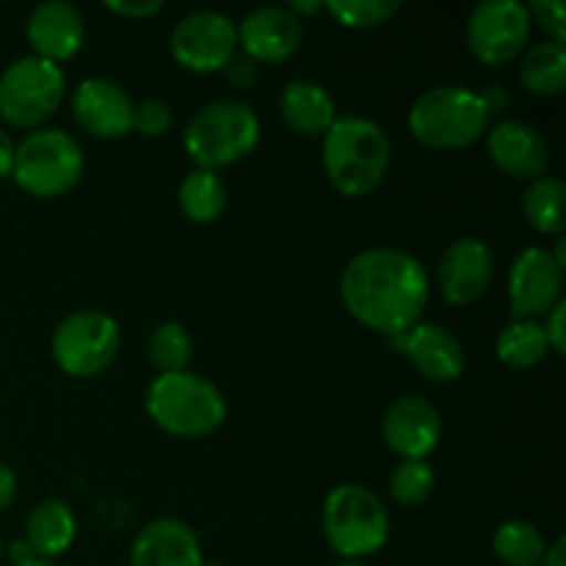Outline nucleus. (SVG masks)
Masks as SVG:
<instances>
[{
	"instance_id": "5701e85b",
	"label": "nucleus",
	"mask_w": 566,
	"mask_h": 566,
	"mask_svg": "<svg viewBox=\"0 0 566 566\" xmlns=\"http://www.w3.org/2000/svg\"><path fill=\"white\" fill-rule=\"evenodd\" d=\"M520 83L536 97H556L566 86V48L558 42H542L525 50L520 61Z\"/></svg>"
},
{
	"instance_id": "473e14b6",
	"label": "nucleus",
	"mask_w": 566,
	"mask_h": 566,
	"mask_svg": "<svg viewBox=\"0 0 566 566\" xmlns=\"http://www.w3.org/2000/svg\"><path fill=\"white\" fill-rule=\"evenodd\" d=\"M545 337L547 343H551V348L556 354H564L566 352V304L558 302L556 307L551 310V313L545 315Z\"/></svg>"
},
{
	"instance_id": "b1692460",
	"label": "nucleus",
	"mask_w": 566,
	"mask_h": 566,
	"mask_svg": "<svg viewBox=\"0 0 566 566\" xmlns=\"http://www.w3.org/2000/svg\"><path fill=\"white\" fill-rule=\"evenodd\" d=\"M523 213L542 235H564L566 230V186L556 177H539L523 197Z\"/></svg>"
},
{
	"instance_id": "412c9836",
	"label": "nucleus",
	"mask_w": 566,
	"mask_h": 566,
	"mask_svg": "<svg viewBox=\"0 0 566 566\" xmlns=\"http://www.w3.org/2000/svg\"><path fill=\"white\" fill-rule=\"evenodd\" d=\"M280 114L285 125L302 136H326L337 122L335 99L313 81L287 83L280 97Z\"/></svg>"
},
{
	"instance_id": "c756f323",
	"label": "nucleus",
	"mask_w": 566,
	"mask_h": 566,
	"mask_svg": "<svg viewBox=\"0 0 566 566\" xmlns=\"http://www.w3.org/2000/svg\"><path fill=\"white\" fill-rule=\"evenodd\" d=\"M434 470L426 459H401L390 473V492L403 506H418L434 492Z\"/></svg>"
},
{
	"instance_id": "79ce46f5",
	"label": "nucleus",
	"mask_w": 566,
	"mask_h": 566,
	"mask_svg": "<svg viewBox=\"0 0 566 566\" xmlns=\"http://www.w3.org/2000/svg\"><path fill=\"white\" fill-rule=\"evenodd\" d=\"M340 566H365L363 562H343Z\"/></svg>"
},
{
	"instance_id": "a19ab883",
	"label": "nucleus",
	"mask_w": 566,
	"mask_h": 566,
	"mask_svg": "<svg viewBox=\"0 0 566 566\" xmlns=\"http://www.w3.org/2000/svg\"><path fill=\"white\" fill-rule=\"evenodd\" d=\"M20 566H55V564H53V562H42V558H33V562L20 564Z\"/></svg>"
},
{
	"instance_id": "a878e982",
	"label": "nucleus",
	"mask_w": 566,
	"mask_h": 566,
	"mask_svg": "<svg viewBox=\"0 0 566 566\" xmlns=\"http://www.w3.org/2000/svg\"><path fill=\"white\" fill-rule=\"evenodd\" d=\"M495 348L501 363H506L509 368L517 370L536 368V365L551 354V343H547L545 329H542L536 321H512V324L497 335Z\"/></svg>"
},
{
	"instance_id": "a211bd4d",
	"label": "nucleus",
	"mask_w": 566,
	"mask_h": 566,
	"mask_svg": "<svg viewBox=\"0 0 566 566\" xmlns=\"http://www.w3.org/2000/svg\"><path fill=\"white\" fill-rule=\"evenodd\" d=\"M486 149H490L492 164L514 180L534 182L545 177L551 166V147L545 136L528 122H497L486 138Z\"/></svg>"
},
{
	"instance_id": "1a4fd4ad",
	"label": "nucleus",
	"mask_w": 566,
	"mask_h": 566,
	"mask_svg": "<svg viewBox=\"0 0 566 566\" xmlns=\"http://www.w3.org/2000/svg\"><path fill=\"white\" fill-rule=\"evenodd\" d=\"M53 359L64 374L88 379L108 368L119 352V326L99 310H77L53 332Z\"/></svg>"
},
{
	"instance_id": "9d476101",
	"label": "nucleus",
	"mask_w": 566,
	"mask_h": 566,
	"mask_svg": "<svg viewBox=\"0 0 566 566\" xmlns=\"http://www.w3.org/2000/svg\"><path fill=\"white\" fill-rule=\"evenodd\" d=\"M531 36L528 11L517 0H486L468 20V48L479 61L503 66L520 59Z\"/></svg>"
},
{
	"instance_id": "f704fd0d",
	"label": "nucleus",
	"mask_w": 566,
	"mask_h": 566,
	"mask_svg": "<svg viewBox=\"0 0 566 566\" xmlns=\"http://www.w3.org/2000/svg\"><path fill=\"white\" fill-rule=\"evenodd\" d=\"M224 72H227V77H230L232 86H238V88H249L260 75L258 64L249 59H232L230 64L224 66Z\"/></svg>"
},
{
	"instance_id": "4468645a",
	"label": "nucleus",
	"mask_w": 566,
	"mask_h": 566,
	"mask_svg": "<svg viewBox=\"0 0 566 566\" xmlns=\"http://www.w3.org/2000/svg\"><path fill=\"white\" fill-rule=\"evenodd\" d=\"M381 437L401 459H426L440 446V412L420 396L396 398L381 418Z\"/></svg>"
},
{
	"instance_id": "6ab92c4d",
	"label": "nucleus",
	"mask_w": 566,
	"mask_h": 566,
	"mask_svg": "<svg viewBox=\"0 0 566 566\" xmlns=\"http://www.w3.org/2000/svg\"><path fill=\"white\" fill-rule=\"evenodd\" d=\"M25 33L33 55L55 66L61 61L75 59L83 48V39H86L81 11L64 0H50V3L36 6L28 17Z\"/></svg>"
},
{
	"instance_id": "dca6fc26",
	"label": "nucleus",
	"mask_w": 566,
	"mask_h": 566,
	"mask_svg": "<svg viewBox=\"0 0 566 566\" xmlns=\"http://www.w3.org/2000/svg\"><path fill=\"white\" fill-rule=\"evenodd\" d=\"M238 44L254 64H280L302 48L304 25L291 9L263 6L247 14L238 28Z\"/></svg>"
},
{
	"instance_id": "423d86ee",
	"label": "nucleus",
	"mask_w": 566,
	"mask_h": 566,
	"mask_svg": "<svg viewBox=\"0 0 566 566\" xmlns=\"http://www.w3.org/2000/svg\"><path fill=\"white\" fill-rule=\"evenodd\" d=\"M490 125L479 92L468 86H437L415 99L409 127L423 147L462 149L479 142Z\"/></svg>"
},
{
	"instance_id": "6e6552de",
	"label": "nucleus",
	"mask_w": 566,
	"mask_h": 566,
	"mask_svg": "<svg viewBox=\"0 0 566 566\" xmlns=\"http://www.w3.org/2000/svg\"><path fill=\"white\" fill-rule=\"evenodd\" d=\"M66 77L61 66L25 55L0 75V119L14 127H36L59 111Z\"/></svg>"
},
{
	"instance_id": "c9c22d12",
	"label": "nucleus",
	"mask_w": 566,
	"mask_h": 566,
	"mask_svg": "<svg viewBox=\"0 0 566 566\" xmlns=\"http://www.w3.org/2000/svg\"><path fill=\"white\" fill-rule=\"evenodd\" d=\"M481 103H484L486 114H503V111L512 105V94H509L506 86H497V83H490V86H484L479 92Z\"/></svg>"
},
{
	"instance_id": "f8f14e48",
	"label": "nucleus",
	"mask_w": 566,
	"mask_h": 566,
	"mask_svg": "<svg viewBox=\"0 0 566 566\" xmlns=\"http://www.w3.org/2000/svg\"><path fill=\"white\" fill-rule=\"evenodd\" d=\"M564 269L547 249L531 247L514 258L509 271V298L514 321H534L562 302Z\"/></svg>"
},
{
	"instance_id": "f03ea898",
	"label": "nucleus",
	"mask_w": 566,
	"mask_h": 566,
	"mask_svg": "<svg viewBox=\"0 0 566 566\" xmlns=\"http://www.w3.org/2000/svg\"><path fill=\"white\" fill-rule=\"evenodd\" d=\"M392 144L385 127L363 116H343L324 136V169L343 197H365L385 180Z\"/></svg>"
},
{
	"instance_id": "39448f33",
	"label": "nucleus",
	"mask_w": 566,
	"mask_h": 566,
	"mask_svg": "<svg viewBox=\"0 0 566 566\" xmlns=\"http://www.w3.org/2000/svg\"><path fill=\"white\" fill-rule=\"evenodd\" d=\"M324 536L343 562H363L379 553L390 536V514L376 492L340 484L324 501Z\"/></svg>"
},
{
	"instance_id": "e433bc0d",
	"label": "nucleus",
	"mask_w": 566,
	"mask_h": 566,
	"mask_svg": "<svg viewBox=\"0 0 566 566\" xmlns=\"http://www.w3.org/2000/svg\"><path fill=\"white\" fill-rule=\"evenodd\" d=\"M17 497V475L9 464L0 462V514L14 503Z\"/></svg>"
},
{
	"instance_id": "0eeeda50",
	"label": "nucleus",
	"mask_w": 566,
	"mask_h": 566,
	"mask_svg": "<svg viewBox=\"0 0 566 566\" xmlns=\"http://www.w3.org/2000/svg\"><path fill=\"white\" fill-rule=\"evenodd\" d=\"M11 175H14L17 186L31 197H61L81 180L83 149L66 130L44 127L17 144Z\"/></svg>"
},
{
	"instance_id": "f3484780",
	"label": "nucleus",
	"mask_w": 566,
	"mask_h": 566,
	"mask_svg": "<svg viewBox=\"0 0 566 566\" xmlns=\"http://www.w3.org/2000/svg\"><path fill=\"white\" fill-rule=\"evenodd\" d=\"M72 116L94 138H122L133 130V99L105 77H88L72 94Z\"/></svg>"
},
{
	"instance_id": "2eb2a0df",
	"label": "nucleus",
	"mask_w": 566,
	"mask_h": 566,
	"mask_svg": "<svg viewBox=\"0 0 566 566\" xmlns=\"http://www.w3.org/2000/svg\"><path fill=\"white\" fill-rule=\"evenodd\" d=\"M492 271H495V260H492L490 247L479 238H459L442 254L437 285L446 302L464 307L484 296L492 282Z\"/></svg>"
},
{
	"instance_id": "f257e3e1",
	"label": "nucleus",
	"mask_w": 566,
	"mask_h": 566,
	"mask_svg": "<svg viewBox=\"0 0 566 566\" xmlns=\"http://www.w3.org/2000/svg\"><path fill=\"white\" fill-rule=\"evenodd\" d=\"M340 298L363 326L387 337L401 335L429 304V274L401 249H368L343 271Z\"/></svg>"
},
{
	"instance_id": "72a5a7b5",
	"label": "nucleus",
	"mask_w": 566,
	"mask_h": 566,
	"mask_svg": "<svg viewBox=\"0 0 566 566\" xmlns=\"http://www.w3.org/2000/svg\"><path fill=\"white\" fill-rule=\"evenodd\" d=\"M105 9L125 17V20H147V17L158 14V11L164 9V3H160V0H125V3H119V0H108Z\"/></svg>"
},
{
	"instance_id": "c03bdc74",
	"label": "nucleus",
	"mask_w": 566,
	"mask_h": 566,
	"mask_svg": "<svg viewBox=\"0 0 566 566\" xmlns=\"http://www.w3.org/2000/svg\"><path fill=\"white\" fill-rule=\"evenodd\" d=\"M0 556H3V542H0Z\"/></svg>"
},
{
	"instance_id": "7ed1b4c3",
	"label": "nucleus",
	"mask_w": 566,
	"mask_h": 566,
	"mask_svg": "<svg viewBox=\"0 0 566 566\" xmlns=\"http://www.w3.org/2000/svg\"><path fill=\"white\" fill-rule=\"evenodd\" d=\"M147 412L166 434L197 440L213 434L224 423L227 403L213 381L191 370H180V374H160L149 385Z\"/></svg>"
},
{
	"instance_id": "9b49d317",
	"label": "nucleus",
	"mask_w": 566,
	"mask_h": 566,
	"mask_svg": "<svg viewBox=\"0 0 566 566\" xmlns=\"http://www.w3.org/2000/svg\"><path fill=\"white\" fill-rule=\"evenodd\" d=\"M238 33L230 17L219 11H193L175 25L169 50L188 72H219L235 59Z\"/></svg>"
},
{
	"instance_id": "4c0bfd02",
	"label": "nucleus",
	"mask_w": 566,
	"mask_h": 566,
	"mask_svg": "<svg viewBox=\"0 0 566 566\" xmlns=\"http://www.w3.org/2000/svg\"><path fill=\"white\" fill-rule=\"evenodd\" d=\"M11 169H14V142H11L9 133L0 127V180H3V177H11Z\"/></svg>"
},
{
	"instance_id": "c85d7f7f",
	"label": "nucleus",
	"mask_w": 566,
	"mask_h": 566,
	"mask_svg": "<svg viewBox=\"0 0 566 566\" xmlns=\"http://www.w3.org/2000/svg\"><path fill=\"white\" fill-rule=\"evenodd\" d=\"M398 9H401L398 0H332V3H326V11L343 28H354V31L385 25L398 14Z\"/></svg>"
},
{
	"instance_id": "aec40b11",
	"label": "nucleus",
	"mask_w": 566,
	"mask_h": 566,
	"mask_svg": "<svg viewBox=\"0 0 566 566\" xmlns=\"http://www.w3.org/2000/svg\"><path fill=\"white\" fill-rule=\"evenodd\" d=\"M133 566H202V545L188 523L175 517L153 520L138 531L130 551Z\"/></svg>"
},
{
	"instance_id": "7c9ffc66",
	"label": "nucleus",
	"mask_w": 566,
	"mask_h": 566,
	"mask_svg": "<svg viewBox=\"0 0 566 566\" xmlns=\"http://www.w3.org/2000/svg\"><path fill=\"white\" fill-rule=\"evenodd\" d=\"M171 127V105L164 99H142V103H133V130H138L142 136L158 138L164 136Z\"/></svg>"
},
{
	"instance_id": "4be33fe9",
	"label": "nucleus",
	"mask_w": 566,
	"mask_h": 566,
	"mask_svg": "<svg viewBox=\"0 0 566 566\" xmlns=\"http://www.w3.org/2000/svg\"><path fill=\"white\" fill-rule=\"evenodd\" d=\"M25 542L36 558L53 562L75 542V514L64 501H42L31 509L25 523Z\"/></svg>"
},
{
	"instance_id": "bb28decb",
	"label": "nucleus",
	"mask_w": 566,
	"mask_h": 566,
	"mask_svg": "<svg viewBox=\"0 0 566 566\" xmlns=\"http://www.w3.org/2000/svg\"><path fill=\"white\" fill-rule=\"evenodd\" d=\"M492 551L506 566H539L545 558V536L534 523L509 520L492 536Z\"/></svg>"
},
{
	"instance_id": "ea45409f",
	"label": "nucleus",
	"mask_w": 566,
	"mask_h": 566,
	"mask_svg": "<svg viewBox=\"0 0 566 566\" xmlns=\"http://www.w3.org/2000/svg\"><path fill=\"white\" fill-rule=\"evenodd\" d=\"M539 566H566V542L556 539L545 551V558H542Z\"/></svg>"
},
{
	"instance_id": "ddd939ff",
	"label": "nucleus",
	"mask_w": 566,
	"mask_h": 566,
	"mask_svg": "<svg viewBox=\"0 0 566 566\" xmlns=\"http://www.w3.org/2000/svg\"><path fill=\"white\" fill-rule=\"evenodd\" d=\"M423 379L448 385L464 374V348L451 329L440 324H415L401 335L387 337Z\"/></svg>"
},
{
	"instance_id": "2f4dec72",
	"label": "nucleus",
	"mask_w": 566,
	"mask_h": 566,
	"mask_svg": "<svg viewBox=\"0 0 566 566\" xmlns=\"http://www.w3.org/2000/svg\"><path fill=\"white\" fill-rule=\"evenodd\" d=\"M525 11H528V20L551 36L547 42H566V9L562 0H534L525 6Z\"/></svg>"
},
{
	"instance_id": "393cba45",
	"label": "nucleus",
	"mask_w": 566,
	"mask_h": 566,
	"mask_svg": "<svg viewBox=\"0 0 566 566\" xmlns=\"http://www.w3.org/2000/svg\"><path fill=\"white\" fill-rule=\"evenodd\" d=\"M177 199H180V208L186 213V219L197 221V224H210L224 210L227 188L216 171L193 169L182 177Z\"/></svg>"
},
{
	"instance_id": "58836bf2",
	"label": "nucleus",
	"mask_w": 566,
	"mask_h": 566,
	"mask_svg": "<svg viewBox=\"0 0 566 566\" xmlns=\"http://www.w3.org/2000/svg\"><path fill=\"white\" fill-rule=\"evenodd\" d=\"M9 558H11V564L20 566V564L33 562V558H36V553L31 551V545H28L25 539H17L9 545Z\"/></svg>"
},
{
	"instance_id": "20e7f679",
	"label": "nucleus",
	"mask_w": 566,
	"mask_h": 566,
	"mask_svg": "<svg viewBox=\"0 0 566 566\" xmlns=\"http://www.w3.org/2000/svg\"><path fill=\"white\" fill-rule=\"evenodd\" d=\"M260 142V122L241 99H213L188 119L182 147L197 169H224L247 158Z\"/></svg>"
},
{
	"instance_id": "37998d69",
	"label": "nucleus",
	"mask_w": 566,
	"mask_h": 566,
	"mask_svg": "<svg viewBox=\"0 0 566 566\" xmlns=\"http://www.w3.org/2000/svg\"><path fill=\"white\" fill-rule=\"evenodd\" d=\"M202 566H227V564H221V562H213V564H202Z\"/></svg>"
},
{
	"instance_id": "cd10ccee",
	"label": "nucleus",
	"mask_w": 566,
	"mask_h": 566,
	"mask_svg": "<svg viewBox=\"0 0 566 566\" xmlns=\"http://www.w3.org/2000/svg\"><path fill=\"white\" fill-rule=\"evenodd\" d=\"M191 335H188V329L182 324L166 321V324L155 326V329L149 332V363H153L160 374H180V370H186L188 363H191Z\"/></svg>"
}]
</instances>
